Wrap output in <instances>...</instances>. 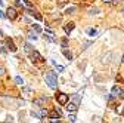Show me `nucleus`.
I'll list each match as a JSON object with an SVG mask.
<instances>
[{
    "label": "nucleus",
    "mask_w": 124,
    "mask_h": 123,
    "mask_svg": "<svg viewBox=\"0 0 124 123\" xmlns=\"http://www.w3.org/2000/svg\"><path fill=\"white\" fill-rule=\"evenodd\" d=\"M44 80H46V83H47V86H49L50 89H56V86H58V79H56V74H55L53 71L46 73Z\"/></svg>",
    "instance_id": "nucleus-1"
},
{
    "label": "nucleus",
    "mask_w": 124,
    "mask_h": 123,
    "mask_svg": "<svg viewBox=\"0 0 124 123\" xmlns=\"http://www.w3.org/2000/svg\"><path fill=\"white\" fill-rule=\"evenodd\" d=\"M68 95L67 94H64V92H58L56 94V99H58V102L61 104V105H65L67 102H68Z\"/></svg>",
    "instance_id": "nucleus-2"
},
{
    "label": "nucleus",
    "mask_w": 124,
    "mask_h": 123,
    "mask_svg": "<svg viewBox=\"0 0 124 123\" xmlns=\"http://www.w3.org/2000/svg\"><path fill=\"white\" fill-rule=\"evenodd\" d=\"M112 95L114 97H118L120 99H124V90L121 88H118V86H114L112 88Z\"/></svg>",
    "instance_id": "nucleus-3"
},
{
    "label": "nucleus",
    "mask_w": 124,
    "mask_h": 123,
    "mask_svg": "<svg viewBox=\"0 0 124 123\" xmlns=\"http://www.w3.org/2000/svg\"><path fill=\"white\" fill-rule=\"evenodd\" d=\"M6 18L8 19H15V18H16V10H15L13 8H8V10H6Z\"/></svg>",
    "instance_id": "nucleus-4"
},
{
    "label": "nucleus",
    "mask_w": 124,
    "mask_h": 123,
    "mask_svg": "<svg viewBox=\"0 0 124 123\" xmlns=\"http://www.w3.org/2000/svg\"><path fill=\"white\" fill-rule=\"evenodd\" d=\"M61 116H62V111H61V108H58V107H56L53 111L49 113V117H50V119H59Z\"/></svg>",
    "instance_id": "nucleus-5"
},
{
    "label": "nucleus",
    "mask_w": 124,
    "mask_h": 123,
    "mask_svg": "<svg viewBox=\"0 0 124 123\" xmlns=\"http://www.w3.org/2000/svg\"><path fill=\"white\" fill-rule=\"evenodd\" d=\"M30 58H31V61H33V62H34V61H44V59L40 56V53H39L37 51H33V52H31V53H30Z\"/></svg>",
    "instance_id": "nucleus-6"
},
{
    "label": "nucleus",
    "mask_w": 124,
    "mask_h": 123,
    "mask_svg": "<svg viewBox=\"0 0 124 123\" xmlns=\"http://www.w3.org/2000/svg\"><path fill=\"white\" fill-rule=\"evenodd\" d=\"M6 46H8V49H9L10 52H15V51H16V46H15V43H13L12 39H6Z\"/></svg>",
    "instance_id": "nucleus-7"
},
{
    "label": "nucleus",
    "mask_w": 124,
    "mask_h": 123,
    "mask_svg": "<svg viewBox=\"0 0 124 123\" xmlns=\"http://www.w3.org/2000/svg\"><path fill=\"white\" fill-rule=\"evenodd\" d=\"M65 105H67V110H68V113H75V111H77V108H78V105H75L74 102H70V104L67 102Z\"/></svg>",
    "instance_id": "nucleus-8"
},
{
    "label": "nucleus",
    "mask_w": 124,
    "mask_h": 123,
    "mask_svg": "<svg viewBox=\"0 0 124 123\" xmlns=\"http://www.w3.org/2000/svg\"><path fill=\"white\" fill-rule=\"evenodd\" d=\"M22 94H24L25 97H31V95H33V89L28 88V86H24V88H22Z\"/></svg>",
    "instance_id": "nucleus-9"
},
{
    "label": "nucleus",
    "mask_w": 124,
    "mask_h": 123,
    "mask_svg": "<svg viewBox=\"0 0 124 123\" xmlns=\"http://www.w3.org/2000/svg\"><path fill=\"white\" fill-rule=\"evenodd\" d=\"M74 27H75V25H74V22H68V24H67V25L64 27L65 33H67V34H70V33L72 31V30H74Z\"/></svg>",
    "instance_id": "nucleus-10"
},
{
    "label": "nucleus",
    "mask_w": 124,
    "mask_h": 123,
    "mask_svg": "<svg viewBox=\"0 0 124 123\" xmlns=\"http://www.w3.org/2000/svg\"><path fill=\"white\" fill-rule=\"evenodd\" d=\"M47 101H49V98H47V97H43V98L34 99V104H37V105H43L44 102H47Z\"/></svg>",
    "instance_id": "nucleus-11"
},
{
    "label": "nucleus",
    "mask_w": 124,
    "mask_h": 123,
    "mask_svg": "<svg viewBox=\"0 0 124 123\" xmlns=\"http://www.w3.org/2000/svg\"><path fill=\"white\" fill-rule=\"evenodd\" d=\"M27 12H28L30 15H33V17H34L36 19H41V17H40L39 13H36V10H34V9H27Z\"/></svg>",
    "instance_id": "nucleus-12"
},
{
    "label": "nucleus",
    "mask_w": 124,
    "mask_h": 123,
    "mask_svg": "<svg viewBox=\"0 0 124 123\" xmlns=\"http://www.w3.org/2000/svg\"><path fill=\"white\" fill-rule=\"evenodd\" d=\"M33 51H34V49H33V46H31L30 43H27V44H25V52H27V53L30 55L31 52H33Z\"/></svg>",
    "instance_id": "nucleus-13"
},
{
    "label": "nucleus",
    "mask_w": 124,
    "mask_h": 123,
    "mask_svg": "<svg viewBox=\"0 0 124 123\" xmlns=\"http://www.w3.org/2000/svg\"><path fill=\"white\" fill-rule=\"evenodd\" d=\"M64 55L67 56V59H68V61H71V59H72V53H71L70 51H67V49H65V51H64Z\"/></svg>",
    "instance_id": "nucleus-14"
},
{
    "label": "nucleus",
    "mask_w": 124,
    "mask_h": 123,
    "mask_svg": "<svg viewBox=\"0 0 124 123\" xmlns=\"http://www.w3.org/2000/svg\"><path fill=\"white\" fill-rule=\"evenodd\" d=\"M87 34H89V36H96L98 31H96L95 28H89V30H87Z\"/></svg>",
    "instance_id": "nucleus-15"
},
{
    "label": "nucleus",
    "mask_w": 124,
    "mask_h": 123,
    "mask_svg": "<svg viewBox=\"0 0 124 123\" xmlns=\"http://www.w3.org/2000/svg\"><path fill=\"white\" fill-rule=\"evenodd\" d=\"M81 102V98H80V95H74V104L75 105H78Z\"/></svg>",
    "instance_id": "nucleus-16"
},
{
    "label": "nucleus",
    "mask_w": 124,
    "mask_h": 123,
    "mask_svg": "<svg viewBox=\"0 0 124 123\" xmlns=\"http://www.w3.org/2000/svg\"><path fill=\"white\" fill-rule=\"evenodd\" d=\"M68 119H70V122H75V114L74 113H68Z\"/></svg>",
    "instance_id": "nucleus-17"
},
{
    "label": "nucleus",
    "mask_w": 124,
    "mask_h": 123,
    "mask_svg": "<svg viewBox=\"0 0 124 123\" xmlns=\"http://www.w3.org/2000/svg\"><path fill=\"white\" fill-rule=\"evenodd\" d=\"M33 30H34L36 33H40V31H41V28H40V27H39L37 24H33Z\"/></svg>",
    "instance_id": "nucleus-18"
},
{
    "label": "nucleus",
    "mask_w": 124,
    "mask_h": 123,
    "mask_svg": "<svg viewBox=\"0 0 124 123\" xmlns=\"http://www.w3.org/2000/svg\"><path fill=\"white\" fill-rule=\"evenodd\" d=\"M28 37H30V40H37V34H34V33H28Z\"/></svg>",
    "instance_id": "nucleus-19"
},
{
    "label": "nucleus",
    "mask_w": 124,
    "mask_h": 123,
    "mask_svg": "<svg viewBox=\"0 0 124 123\" xmlns=\"http://www.w3.org/2000/svg\"><path fill=\"white\" fill-rule=\"evenodd\" d=\"M52 64H55V65H56V70H58L59 73H61V71H64V67H62V65H58V64L55 62V61H52Z\"/></svg>",
    "instance_id": "nucleus-20"
},
{
    "label": "nucleus",
    "mask_w": 124,
    "mask_h": 123,
    "mask_svg": "<svg viewBox=\"0 0 124 123\" xmlns=\"http://www.w3.org/2000/svg\"><path fill=\"white\" fill-rule=\"evenodd\" d=\"M74 10H75V8H74V6H71V8H68V9L65 10V13H68V15H70V13H74Z\"/></svg>",
    "instance_id": "nucleus-21"
},
{
    "label": "nucleus",
    "mask_w": 124,
    "mask_h": 123,
    "mask_svg": "<svg viewBox=\"0 0 124 123\" xmlns=\"http://www.w3.org/2000/svg\"><path fill=\"white\" fill-rule=\"evenodd\" d=\"M15 82H16L18 85H22V83H24V80H22V79L19 77V76H16V77H15Z\"/></svg>",
    "instance_id": "nucleus-22"
},
{
    "label": "nucleus",
    "mask_w": 124,
    "mask_h": 123,
    "mask_svg": "<svg viewBox=\"0 0 124 123\" xmlns=\"http://www.w3.org/2000/svg\"><path fill=\"white\" fill-rule=\"evenodd\" d=\"M47 114H49L47 111H46L44 108H41V111H40V117H46V116H47Z\"/></svg>",
    "instance_id": "nucleus-23"
},
{
    "label": "nucleus",
    "mask_w": 124,
    "mask_h": 123,
    "mask_svg": "<svg viewBox=\"0 0 124 123\" xmlns=\"http://www.w3.org/2000/svg\"><path fill=\"white\" fill-rule=\"evenodd\" d=\"M67 2H68V0H58V6H64Z\"/></svg>",
    "instance_id": "nucleus-24"
},
{
    "label": "nucleus",
    "mask_w": 124,
    "mask_h": 123,
    "mask_svg": "<svg viewBox=\"0 0 124 123\" xmlns=\"http://www.w3.org/2000/svg\"><path fill=\"white\" fill-rule=\"evenodd\" d=\"M90 44H92V42H86V43L83 44V48H81V49H83V51H84V49H87V48H89Z\"/></svg>",
    "instance_id": "nucleus-25"
},
{
    "label": "nucleus",
    "mask_w": 124,
    "mask_h": 123,
    "mask_svg": "<svg viewBox=\"0 0 124 123\" xmlns=\"http://www.w3.org/2000/svg\"><path fill=\"white\" fill-rule=\"evenodd\" d=\"M93 122H95V123H101V117L99 116H95V117H93Z\"/></svg>",
    "instance_id": "nucleus-26"
},
{
    "label": "nucleus",
    "mask_w": 124,
    "mask_h": 123,
    "mask_svg": "<svg viewBox=\"0 0 124 123\" xmlns=\"http://www.w3.org/2000/svg\"><path fill=\"white\" fill-rule=\"evenodd\" d=\"M6 74V70H5V67H0V76H5Z\"/></svg>",
    "instance_id": "nucleus-27"
},
{
    "label": "nucleus",
    "mask_w": 124,
    "mask_h": 123,
    "mask_svg": "<svg viewBox=\"0 0 124 123\" xmlns=\"http://www.w3.org/2000/svg\"><path fill=\"white\" fill-rule=\"evenodd\" d=\"M62 46H64V48H67V46H68V40H67V39L62 40Z\"/></svg>",
    "instance_id": "nucleus-28"
},
{
    "label": "nucleus",
    "mask_w": 124,
    "mask_h": 123,
    "mask_svg": "<svg viewBox=\"0 0 124 123\" xmlns=\"http://www.w3.org/2000/svg\"><path fill=\"white\" fill-rule=\"evenodd\" d=\"M0 18H2V19H5V18H6V13H5L3 10H0Z\"/></svg>",
    "instance_id": "nucleus-29"
},
{
    "label": "nucleus",
    "mask_w": 124,
    "mask_h": 123,
    "mask_svg": "<svg viewBox=\"0 0 124 123\" xmlns=\"http://www.w3.org/2000/svg\"><path fill=\"white\" fill-rule=\"evenodd\" d=\"M50 123H61L59 119H50Z\"/></svg>",
    "instance_id": "nucleus-30"
},
{
    "label": "nucleus",
    "mask_w": 124,
    "mask_h": 123,
    "mask_svg": "<svg viewBox=\"0 0 124 123\" xmlns=\"http://www.w3.org/2000/svg\"><path fill=\"white\" fill-rule=\"evenodd\" d=\"M90 13H98V9H96V8H93V9H90Z\"/></svg>",
    "instance_id": "nucleus-31"
},
{
    "label": "nucleus",
    "mask_w": 124,
    "mask_h": 123,
    "mask_svg": "<svg viewBox=\"0 0 124 123\" xmlns=\"http://www.w3.org/2000/svg\"><path fill=\"white\" fill-rule=\"evenodd\" d=\"M0 52H2V53L5 55V53H6V49H5V48H0Z\"/></svg>",
    "instance_id": "nucleus-32"
},
{
    "label": "nucleus",
    "mask_w": 124,
    "mask_h": 123,
    "mask_svg": "<svg viewBox=\"0 0 124 123\" xmlns=\"http://www.w3.org/2000/svg\"><path fill=\"white\" fill-rule=\"evenodd\" d=\"M103 2H106V3H109V2H112V0H103Z\"/></svg>",
    "instance_id": "nucleus-33"
},
{
    "label": "nucleus",
    "mask_w": 124,
    "mask_h": 123,
    "mask_svg": "<svg viewBox=\"0 0 124 123\" xmlns=\"http://www.w3.org/2000/svg\"><path fill=\"white\" fill-rule=\"evenodd\" d=\"M0 6H3V0H0Z\"/></svg>",
    "instance_id": "nucleus-34"
},
{
    "label": "nucleus",
    "mask_w": 124,
    "mask_h": 123,
    "mask_svg": "<svg viewBox=\"0 0 124 123\" xmlns=\"http://www.w3.org/2000/svg\"><path fill=\"white\" fill-rule=\"evenodd\" d=\"M121 62H123V64H124V56H123V61H121Z\"/></svg>",
    "instance_id": "nucleus-35"
},
{
    "label": "nucleus",
    "mask_w": 124,
    "mask_h": 123,
    "mask_svg": "<svg viewBox=\"0 0 124 123\" xmlns=\"http://www.w3.org/2000/svg\"><path fill=\"white\" fill-rule=\"evenodd\" d=\"M123 17H124V8H123Z\"/></svg>",
    "instance_id": "nucleus-36"
},
{
    "label": "nucleus",
    "mask_w": 124,
    "mask_h": 123,
    "mask_svg": "<svg viewBox=\"0 0 124 123\" xmlns=\"http://www.w3.org/2000/svg\"><path fill=\"white\" fill-rule=\"evenodd\" d=\"M5 123H12V122H5Z\"/></svg>",
    "instance_id": "nucleus-37"
},
{
    "label": "nucleus",
    "mask_w": 124,
    "mask_h": 123,
    "mask_svg": "<svg viewBox=\"0 0 124 123\" xmlns=\"http://www.w3.org/2000/svg\"><path fill=\"white\" fill-rule=\"evenodd\" d=\"M123 116H124V108H123Z\"/></svg>",
    "instance_id": "nucleus-38"
},
{
    "label": "nucleus",
    "mask_w": 124,
    "mask_h": 123,
    "mask_svg": "<svg viewBox=\"0 0 124 123\" xmlns=\"http://www.w3.org/2000/svg\"><path fill=\"white\" fill-rule=\"evenodd\" d=\"M0 37H2V31H0Z\"/></svg>",
    "instance_id": "nucleus-39"
}]
</instances>
